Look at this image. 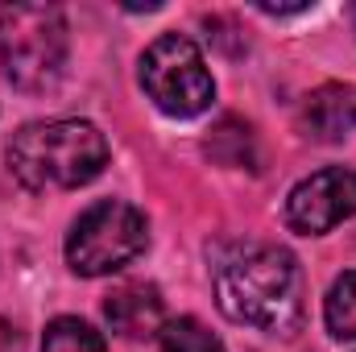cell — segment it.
Returning a JSON list of instances; mask_svg holds the SVG:
<instances>
[{
	"mask_svg": "<svg viewBox=\"0 0 356 352\" xmlns=\"http://www.w3.org/2000/svg\"><path fill=\"white\" fill-rule=\"evenodd\" d=\"M104 319L116 336L124 340H141V336H158L166 323V307L158 286L149 282H124L104 298Z\"/></svg>",
	"mask_w": 356,
	"mask_h": 352,
	"instance_id": "obj_7",
	"label": "cell"
},
{
	"mask_svg": "<svg viewBox=\"0 0 356 352\" xmlns=\"http://www.w3.org/2000/svg\"><path fill=\"white\" fill-rule=\"evenodd\" d=\"M323 319H327V332L336 340H356V269L340 273L327 290V303H323Z\"/></svg>",
	"mask_w": 356,
	"mask_h": 352,
	"instance_id": "obj_9",
	"label": "cell"
},
{
	"mask_svg": "<svg viewBox=\"0 0 356 352\" xmlns=\"http://www.w3.org/2000/svg\"><path fill=\"white\" fill-rule=\"evenodd\" d=\"M42 352H108V344H104V336L91 323L75 319V315H63V319H54L46 328Z\"/></svg>",
	"mask_w": 356,
	"mask_h": 352,
	"instance_id": "obj_10",
	"label": "cell"
},
{
	"mask_svg": "<svg viewBox=\"0 0 356 352\" xmlns=\"http://www.w3.org/2000/svg\"><path fill=\"white\" fill-rule=\"evenodd\" d=\"M298 129L311 141H344L356 129V91L340 83L311 91L298 108Z\"/></svg>",
	"mask_w": 356,
	"mask_h": 352,
	"instance_id": "obj_8",
	"label": "cell"
},
{
	"mask_svg": "<svg viewBox=\"0 0 356 352\" xmlns=\"http://www.w3.org/2000/svg\"><path fill=\"white\" fill-rule=\"evenodd\" d=\"M261 13H307V4H257Z\"/></svg>",
	"mask_w": 356,
	"mask_h": 352,
	"instance_id": "obj_12",
	"label": "cell"
},
{
	"mask_svg": "<svg viewBox=\"0 0 356 352\" xmlns=\"http://www.w3.org/2000/svg\"><path fill=\"white\" fill-rule=\"evenodd\" d=\"M67 17L54 4L0 8V71L13 88L46 91L67 67Z\"/></svg>",
	"mask_w": 356,
	"mask_h": 352,
	"instance_id": "obj_3",
	"label": "cell"
},
{
	"mask_svg": "<svg viewBox=\"0 0 356 352\" xmlns=\"http://www.w3.org/2000/svg\"><path fill=\"white\" fill-rule=\"evenodd\" d=\"M149 245V224L133 203L99 199L71 224L67 262L79 278H104L137 262Z\"/></svg>",
	"mask_w": 356,
	"mask_h": 352,
	"instance_id": "obj_4",
	"label": "cell"
},
{
	"mask_svg": "<svg viewBox=\"0 0 356 352\" xmlns=\"http://www.w3.org/2000/svg\"><path fill=\"white\" fill-rule=\"evenodd\" d=\"M356 216V170L327 166L302 178L286 199V224L298 237H323Z\"/></svg>",
	"mask_w": 356,
	"mask_h": 352,
	"instance_id": "obj_6",
	"label": "cell"
},
{
	"mask_svg": "<svg viewBox=\"0 0 356 352\" xmlns=\"http://www.w3.org/2000/svg\"><path fill=\"white\" fill-rule=\"evenodd\" d=\"M154 352H224V344L199 319H170V323H162Z\"/></svg>",
	"mask_w": 356,
	"mask_h": 352,
	"instance_id": "obj_11",
	"label": "cell"
},
{
	"mask_svg": "<svg viewBox=\"0 0 356 352\" xmlns=\"http://www.w3.org/2000/svg\"><path fill=\"white\" fill-rule=\"evenodd\" d=\"M216 303L232 323L266 336H294L307 319V286L290 249L266 241L224 245L211 262Z\"/></svg>",
	"mask_w": 356,
	"mask_h": 352,
	"instance_id": "obj_1",
	"label": "cell"
},
{
	"mask_svg": "<svg viewBox=\"0 0 356 352\" xmlns=\"http://www.w3.org/2000/svg\"><path fill=\"white\" fill-rule=\"evenodd\" d=\"M4 162L25 191H75L108 166V141L91 120H38L13 133Z\"/></svg>",
	"mask_w": 356,
	"mask_h": 352,
	"instance_id": "obj_2",
	"label": "cell"
},
{
	"mask_svg": "<svg viewBox=\"0 0 356 352\" xmlns=\"http://www.w3.org/2000/svg\"><path fill=\"white\" fill-rule=\"evenodd\" d=\"M141 88L166 116H199L211 108L216 83L203 63V50L186 33H162L141 54Z\"/></svg>",
	"mask_w": 356,
	"mask_h": 352,
	"instance_id": "obj_5",
	"label": "cell"
}]
</instances>
